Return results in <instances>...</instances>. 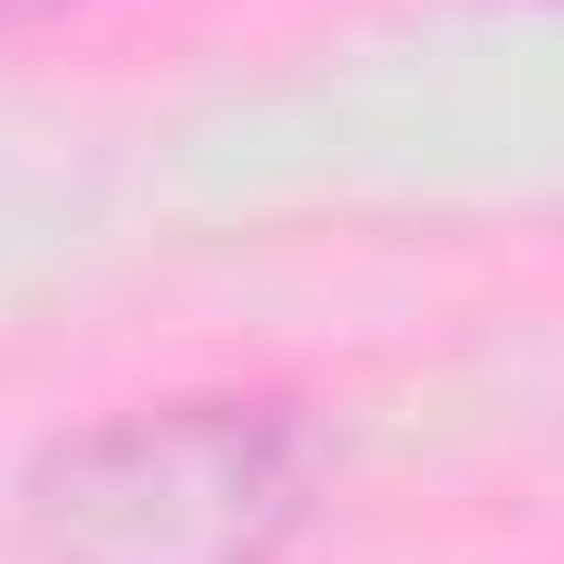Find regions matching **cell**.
<instances>
[{
    "mask_svg": "<svg viewBox=\"0 0 564 564\" xmlns=\"http://www.w3.org/2000/svg\"><path fill=\"white\" fill-rule=\"evenodd\" d=\"M45 564H276L311 520V421L276 399H155L34 465Z\"/></svg>",
    "mask_w": 564,
    "mask_h": 564,
    "instance_id": "cell-1",
    "label": "cell"
},
{
    "mask_svg": "<svg viewBox=\"0 0 564 564\" xmlns=\"http://www.w3.org/2000/svg\"><path fill=\"white\" fill-rule=\"evenodd\" d=\"M23 12H56V0H0V23H23Z\"/></svg>",
    "mask_w": 564,
    "mask_h": 564,
    "instance_id": "cell-2",
    "label": "cell"
}]
</instances>
